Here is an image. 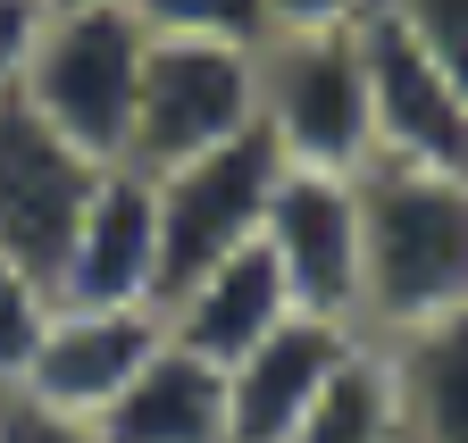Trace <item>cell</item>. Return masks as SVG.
Here are the masks:
<instances>
[{"mask_svg": "<svg viewBox=\"0 0 468 443\" xmlns=\"http://www.w3.org/2000/svg\"><path fill=\"white\" fill-rule=\"evenodd\" d=\"M468 310V176L368 159L360 168V326L401 335Z\"/></svg>", "mask_w": 468, "mask_h": 443, "instance_id": "6da1fadb", "label": "cell"}, {"mask_svg": "<svg viewBox=\"0 0 468 443\" xmlns=\"http://www.w3.org/2000/svg\"><path fill=\"white\" fill-rule=\"evenodd\" d=\"M143 26L126 0H84V9H42V34L26 50L17 100L76 142L92 168H126L134 142V84H143Z\"/></svg>", "mask_w": 468, "mask_h": 443, "instance_id": "7a4b0ae2", "label": "cell"}, {"mask_svg": "<svg viewBox=\"0 0 468 443\" xmlns=\"http://www.w3.org/2000/svg\"><path fill=\"white\" fill-rule=\"evenodd\" d=\"M260 134L284 151V168L360 176L377 159L368 126V50L360 26L268 34L260 42Z\"/></svg>", "mask_w": 468, "mask_h": 443, "instance_id": "3957f363", "label": "cell"}, {"mask_svg": "<svg viewBox=\"0 0 468 443\" xmlns=\"http://www.w3.org/2000/svg\"><path fill=\"white\" fill-rule=\"evenodd\" d=\"M260 126V50L243 42H143V84H134V142L126 168L159 176L176 159H201L234 134Z\"/></svg>", "mask_w": 468, "mask_h": 443, "instance_id": "277c9868", "label": "cell"}, {"mask_svg": "<svg viewBox=\"0 0 468 443\" xmlns=\"http://www.w3.org/2000/svg\"><path fill=\"white\" fill-rule=\"evenodd\" d=\"M276 176H284V151L260 126L151 176V209H159V301L185 285V276H201L209 259L260 243V217H268Z\"/></svg>", "mask_w": 468, "mask_h": 443, "instance_id": "5b68a950", "label": "cell"}, {"mask_svg": "<svg viewBox=\"0 0 468 443\" xmlns=\"http://www.w3.org/2000/svg\"><path fill=\"white\" fill-rule=\"evenodd\" d=\"M109 168H92V159L76 142H58L34 109L9 92L0 100V259H17L26 276H58V259H68L84 209L101 193Z\"/></svg>", "mask_w": 468, "mask_h": 443, "instance_id": "8992f818", "label": "cell"}, {"mask_svg": "<svg viewBox=\"0 0 468 443\" xmlns=\"http://www.w3.org/2000/svg\"><path fill=\"white\" fill-rule=\"evenodd\" d=\"M260 243L284 268L292 310L360 326V176L284 168L276 193H268V217H260Z\"/></svg>", "mask_w": 468, "mask_h": 443, "instance_id": "52a82bcc", "label": "cell"}, {"mask_svg": "<svg viewBox=\"0 0 468 443\" xmlns=\"http://www.w3.org/2000/svg\"><path fill=\"white\" fill-rule=\"evenodd\" d=\"M360 50H368L377 159H410V168H452V176H468V92L401 26H385L377 9L360 17Z\"/></svg>", "mask_w": 468, "mask_h": 443, "instance_id": "ba28073f", "label": "cell"}, {"mask_svg": "<svg viewBox=\"0 0 468 443\" xmlns=\"http://www.w3.org/2000/svg\"><path fill=\"white\" fill-rule=\"evenodd\" d=\"M167 343V326L159 310H58L50 301V326H42V343L17 376V394L58 410V418H101L126 385L143 376V360Z\"/></svg>", "mask_w": 468, "mask_h": 443, "instance_id": "9c48e42d", "label": "cell"}, {"mask_svg": "<svg viewBox=\"0 0 468 443\" xmlns=\"http://www.w3.org/2000/svg\"><path fill=\"white\" fill-rule=\"evenodd\" d=\"M58 310H159V209L143 168H109L50 276Z\"/></svg>", "mask_w": 468, "mask_h": 443, "instance_id": "30bf717a", "label": "cell"}, {"mask_svg": "<svg viewBox=\"0 0 468 443\" xmlns=\"http://www.w3.org/2000/svg\"><path fill=\"white\" fill-rule=\"evenodd\" d=\"M360 343V326H335L292 310L284 326L226 368V443H292V427L310 418V402L326 394V376L343 368V352Z\"/></svg>", "mask_w": 468, "mask_h": 443, "instance_id": "8fae6325", "label": "cell"}, {"mask_svg": "<svg viewBox=\"0 0 468 443\" xmlns=\"http://www.w3.org/2000/svg\"><path fill=\"white\" fill-rule=\"evenodd\" d=\"M284 318H292V293H284V268L268 259V243H243V251L209 259L201 276H185V285L159 301L167 343L193 352V360H209V368H234Z\"/></svg>", "mask_w": 468, "mask_h": 443, "instance_id": "7c38bea8", "label": "cell"}, {"mask_svg": "<svg viewBox=\"0 0 468 443\" xmlns=\"http://www.w3.org/2000/svg\"><path fill=\"white\" fill-rule=\"evenodd\" d=\"M101 443H226V368L159 343L143 376L92 418Z\"/></svg>", "mask_w": 468, "mask_h": 443, "instance_id": "4fadbf2b", "label": "cell"}, {"mask_svg": "<svg viewBox=\"0 0 468 443\" xmlns=\"http://www.w3.org/2000/svg\"><path fill=\"white\" fill-rule=\"evenodd\" d=\"M401 402V443H468V310L377 335Z\"/></svg>", "mask_w": 468, "mask_h": 443, "instance_id": "5bb4252c", "label": "cell"}, {"mask_svg": "<svg viewBox=\"0 0 468 443\" xmlns=\"http://www.w3.org/2000/svg\"><path fill=\"white\" fill-rule=\"evenodd\" d=\"M292 443H401V402H393V368H385L377 335L343 352V368L326 376L310 418L292 427Z\"/></svg>", "mask_w": 468, "mask_h": 443, "instance_id": "9a60e30c", "label": "cell"}, {"mask_svg": "<svg viewBox=\"0 0 468 443\" xmlns=\"http://www.w3.org/2000/svg\"><path fill=\"white\" fill-rule=\"evenodd\" d=\"M143 34H176V42H268V0H126Z\"/></svg>", "mask_w": 468, "mask_h": 443, "instance_id": "2e32d148", "label": "cell"}, {"mask_svg": "<svg viewBox=\"0 0 468 443\" xmlns=\"http://www.w3.org/2000/svg\"><path fill=\"white\" fill-rule=\"evenodd\" d=\"M42 326H50V285L42 276H26L17 259H0V394H17V376L42 343Z\"/></svg>", "mask_w": 468, "mask_h": 443, "instance_id": "e0dca14e", "label": "cell"}, {"mask_svg": "<svg viewBox=\"0 0 468 443\" xmlns=\"http://www.w3.org/2000/svg\"><path fill=\"white\" fill-rule=\"evenodd\" d=\"M377 17L401 26V34L468 92V0H377Z\"/></svg>", "mask_w": 468, "mask_h": 443, "instance_id": "ac0fdd59", "label": "cell"}, {"mask_svg": "<svg viewBox=\"0 0 468 443\" xmlns=\"http://www.w3.org/2000/svg\"><path fill=\"white\" fill-rule=\"evenodd\" d=\"M0 443H101V435H92L84 418H58V410L9 394V402H0Z\"/></svg>", "mask_w": 468, "mask_h": 443, "instance_id": "d6986e66", "label": "cell"}, {"mask_svg": "<svg viewBox=\"0 0 468 443\" xmlns=\"http://www.w3.org/2000/svg\"><path fill=\"white\" fill-rule=\"evenodd\" d=\"M34 34H42V0H0V100L17 92V76H26V50H34Z\"/></svg>", "mask_w": 468, "mask_h": 443, "instance_id": "ffe728a7", "label": "cell"}, {"mask_svg": "<svg viewBox=\"0 0 468 443\" xmlns=\"http://www.w3.org/2000/svg\"><path fill=\"white\" fill-rule=\"evenodd\" d=\"M377 0H268V34H318V26H360Z\"/></svg>", "mask_w": 468, "mask_h": 443, "instance_id": "44dd1931", "label": "cell"}, {"mask_svg": "<svg viewBox=\"0 0 468 443\" xmlns=\"http://www.w3.org/2000/svg\"><path fill=\"white\" fill-rule=\"evenodd\" d=\"M42 9H84V0H42Z\"/></svg>", "mask_w": 468, "mask_h": 443, "instance_id": "7402d4cb", "label": "cell"}, {"mask_svg": "<svg viewBox=\"0 0 468 443\" xmlns=\"http://www.w3.org/2000/svg\"><path fill=\"white\" fill-rule=\"evenodd\" d=\"M0 402H9V394H0Z\"/></svg>", "mask_w": 468, "mask_h": 443, "instance_id": "603a6c76", "label": "cell"}]
</instances>
